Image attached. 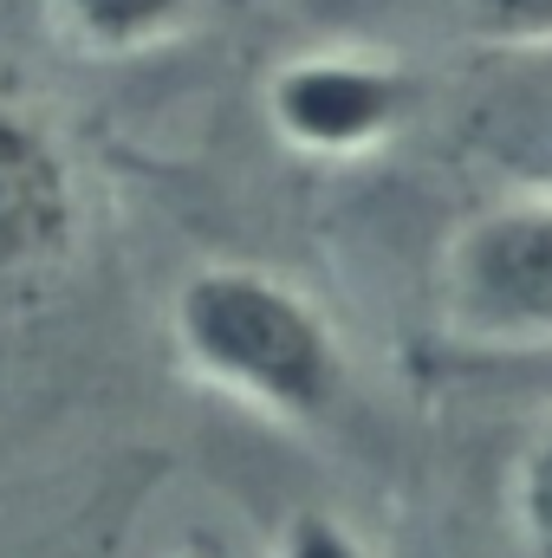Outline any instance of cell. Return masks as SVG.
I'll list each match as a JSON object with an SVG mask.
<instances>
[{
  "instance_id": "cell-1",
  "label": "cell",
  "mask_w": 552,
  "mask_h": 558,
  "mask_svg": "<svg viewBox=\"0 0 552 558\" xmlns=\"http://www.w3.org/2000/svg\"><path fill=\"white\" fill-rule=\"evenodd\" d=\"M169 344L202 390L279 428L332 422L351 390L338 325L267 267H195L169 299Z\"/></svg>"
},
{
  "instance_id": "cell-6",
  "label": "cell",
  "mask_w": 552,
  "mask_h": 558,
  "mask_svg": "<svg viewBox=\"0 0 552 558\" xmlns=\"http://www.w3.org/2000/svg\"><path fill=\"white\" fill-rule=\"evenodd\" d=\"M507 513H514V533L533 558H552V422L533 428V441L520 448L514 461V481H507Z\"/></svg>"
},
{
  "instance_id": "cell-4",
  "label": "cell",
  "mask_w": 552,
  "mask_h": 558,
  "mask_svg": "<svg viewBox=\"0 0 552 558\" xmlns=\"http://www.w3.org/2000/svg\"><path fill=\"white\" fill-rule=\"evenodd\" d=\"M79 241V195L59 149L0 111V299L65 267Z\"/></svg>"
},
{
  "instance_id": "cell-5",
  "label": "cell",
  "mask_w": 552,
  "mask_h": 558,
  "mask_svg": "<svg viewBox=\"0 0 552 558\" xmlns=\"http://www.w3.org/2000/svg\"><path fill=\"white\" fill-rule=\"evenodd\" d=\"M46 13L72 46L98 59H137V52L182 39L202 0H46Z\"/></svg>"
},
{
  "instance_id": "cell-2",
  "label": "cell",
  "mask_w": 552,
  "mask_h": 558,
  "mask_svg": "<svg viewBox=\"0 0 552 558\" xmlns=\"http://www.w3.org/2000/svg\"><path fill=\"white\" fill-rule=\"evenodd\" d=\"M267 131L305 162H358L397 143L422 111L410 65L377 52H292L261 92Z\"/></svg>"
},
{
  "instance_id": "cell-7",
  "label": "cell",
  "mask_w": 552,
  "mask_h": 558,
  "mask_svg": "<svg viewBox=\"0 0 552 558\" xmlns=\"http://www.w3.org/2000/svg\"><path fill=\"white\" fill-rule=\"evenodd\" d=\"M274 558H371L351 520L325 513V507H299L274 533Z\"/></svg>"
},
{
  "instance_id": "cell-3",
  "label": "cell",
  "mask_w": 552,
  "mask_h": 558,
  "mask_svg": "<svg viewBox=\"0 0 552 558\" xmlns=\"http://www.w3.org/2000/svg\"><path fill=\"white\" fill-rule=\"evenodd\" d=\"M455 318L514 351H552V195L475 215L448 254Z\"/></svg>"
},
{
  "instance_id": "cell-8",
  "label": "cell",
  "mask_w": 552,
  "mask_h": 558,
  "mask_svg": "<svg viewBox=\"0 0 552 558\" xmlns=\"http://www.w3.org/2000/svg\"><path fill=\"white\" fill-rule=\"evenodd\" d=\"M468 13L501 46H552V0H468Z\"/></svg>"
}]
</instances>
